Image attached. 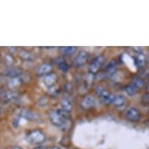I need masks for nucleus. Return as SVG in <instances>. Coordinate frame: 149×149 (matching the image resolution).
Wrapping results in <instances>:
<instances>
[{
    "instance_id": "obj_4",
    "label": "nucleus",
    "mask_w": 149,
    "mask_h": 149,
    "mask_svg": "<svg viewBox=\"0 0 149 149\" xmlns=\"http://www.w3.org/2000/svg\"><path fill=\"white\" fill-rule=\"evenodd\" d=\"M126 118L130 121L132 122H137L141 119V113L136 108L131 107L128 109L125 113Z\"/></svg>"
},
{
    "instance_id": "obj_17",
    "label": "nucleus",
    "mask_w": 149,
    "mask_h": 149,
    "mask_svg": "<svg viewBox=\"0 0 149 149\" xmlns=\"http://www.w3.org/2000/svg\"><path fill=\"white\" fill-rule=\"evenodd\" d=\"M132 84L136 88H141L144 87L145 83H144V81L143 79L137 77V78H135L134 80L133 81Z\"/></svg>"
},
{
    "instance_id": "obj_5",
    "label": "nucleus",
    "mask_w": 149,
    "mask_h": 149,
    "mask_svg": "<svg viewBox=\"0 0 149 149\" xmlns=\"http://www.w3.org/2000/svg\"><path fill=\"white\" fill-rule=\"evenodd\" d=\"M88 53L84 51H81L78 53V55L75 57L74 59V65L77 67L82 66L86 63V62L88 60Z\"/></svg>"
},
{
    "instance_id": "obj_7",
    "label": "nucleus",
    "mask_w": 149,
    "mask_h": 149,
    "mask_svg": "<svg viewBox=\"0 0 149 149\" xmlns=\"http://www.w3.org/2000/svg\"><path fill=\"white\" fill-rule=\"evenodd\" d=\"M52 70V66L49 63H42L37 69L36 73L38 76H45Z\"/></svg>"
},
{
    "instance_id": "obj_18",
    "label": "nucleus",
    "mask_w": 149,
    "mask_h": 149,
    "mask_svg": "<svg viewBox=\"0 0 149 149\" xmlns=\"http://www.w3.org/2000/svg\"><path fill=\"white\" fill-rule=\"evenodd\" d=\"M136 62L138 66H144V64L146 63V58L144 56V54H138L137 59H136Z\"/></svg>"
},
{
    "instance_id": "obj_26",
    "label": "nucleus",
    "mask_w": 149,
    "mask_h": 149,
    "mask_svg": "<svg viewBox=\"0 0 149 149\" xmlns=\"http://www.w3.org/2000/svg\"><path fill=\"white\" fill-rule=\"evenodd\" d=\"M34 149H46L45 147H42V146H39V147H37V148H34Z\"/></svg>"
},
{
    "instance_id": "obj_23",
    "label": "nucleus",
    "mask_w": 149,
    "mask_h": 149,
    "mask_svg": "<svg viewBox=\"0 0 149 149\" xmlns=\"http://www.w3.org/2000/svg\"><path fill=\"white\" fill-rule=\"evenodd\" d=\"M136 89H137V88H135L133 84L127 86L126 88H125V90H126V91H127V93L129 95H134L135 94V92H136Z\"/></svg>"
},
{
    "instance_id": "obj_22",
    "label": "nucleus",
    "mask_w": 149,
    "mask_h": 149,
    "mask_svg": "<svg viewBox=\"0 0 149 149\" xmlns=\"http://www.w3.org/2000/svg\"><path fill=\"white\" fill-rule=\"evenodd\" d=\"M116 65V62L115 60H111V61L107 64V66L105 67V70L107 73H111L113 70H114Z\"/></svg>"
},
{
    "instance_id": "obj_16",
    "label": "nucleus",
    "mask_w": 149,
    "mask_h": 149,
    "mask_svg": "<svg viewBox=\"0 0 149 149\" xmlns=\"http://www.w3.org/2000/svg\"><path fill=\"white\" fill-rule=\"evenodd\" d=\"M21 82H22L21 78H20V77H14V78H12L9 81L8 86H10V88H16V87H18V86L20 85Z\"/></svg>"
},
{
    "instance_id": "obj_2",
    "label": "nucleus",
    "mask_w": 149,
    "mask_h": 149,
    "mask_svg": "<svg viewBox=\"0 0 149 149\" xmlns=\"http://www.w3.org/2000/svg\"><path fill=\"white\" fill-rule=\"evenodd\" d=\"M49 117L51 122L57 127H63L67 121L62 117V116L59 114L58 110H51L49 113Z\"/></svg>"
},
{
    "instance_id": "obj_10",
    "label": "nucleus",
    "mask_w": 149,
    "mask_h": 149,
    "mask_svg": "<svg viewBox=\"0 0 149 149\" xmlns=\"http://www.w3.org/2000/svg\"><path fill=\"white\" fill-rule=\"evenodd\" d=\"M20 115L24 119L29 120H35L38 119V116L33 111L29 109H23L20 112Z\"/></svg>"
},
{
    "instance_id": "obj_13",
    "label": "nucleus",
    "mask_w": 149,
    "mask_h": 149,
    "mask_svg": "<svg viewBox=\"0 0 149 149\" xmlns=\"http://www.w3.org/2000/svg\"><path fill=\"white\" fill-rule=\"evenodd\" d=\"M101 99L104 103H106V104H110V103H113V101H114V98H115V95H113V94H110L108 91H105V93L103 94L102 95H101Z\"/></svg>"
},
{
    "instance_id": "obj_25",
    "label": "nucleus",
    "mask_w": 149,
    "mask_h": 149,
    "mask_svg": "<svg viewBox=\"0 0 149 149\" xmlns=\"http://www.w3.org/2000/svg\"><path fill=\"white\" fill-rule=\"evenodd\" d=\"M144 99H145V102H148L149 101V87L147 89V91L144 96Z\"/></svg>"
},
{
    "instance_id": "obj_1",
    "label": "nucleus",
    "mask_w": 149,
    "mask_h": 149,
    "mask_svg": "<svg viewBox=\"0 0 149 149\" xmlns=\"http://www.w3.org/2000/svg\"><path fill=\"white\" fill-rule=\"evenodd\" d=\"M27 141L31 144H40L45 140V136L40 130H32L27 135Z\"/></svg>"
},
{
    "instance_id": "obj_14",
    "label": "nucleus",
    "mask_w": 149,
    "mask_h": 149,
    "mask_svg": "<svg viewBox=\"0 0 149 149\" xmlns=\"http://www.w3.org/2000/svg\"><path fill=\"white\" fill-rule=\"evenodd\" d=\"M59 51L64 55H72L76 51V47L73 46H63L59 48Z\"/></svg>"
},
{
    "instance_id": "obj_20",
    "label": "nucleus",
    "mask_w": 149,
    "mask_h": 149,
    "mask_svg": "<svg viewBox=\"0 0 149 149\" xmlns=\"http://www.w3.org/2000/svg\"><path fill=\"white\" fill-rule=\"evenodd\" d=\"M20 56L24 60H31L32 59V55L31 53H29L28 52L25 51V50H22L20 51Z\"/></svg>"
},
{
    "instance_id": "obj_6",
    "label": "nucleus",
    "mask_w": 149,
    "mask_h": 149,
    "mask_svg": "<svg viewBox=\"0 0 149 149\" xmlns=\"http://www.w3.org/2000/svg\"><path fill=\"white\" fill-rule=\"evenodd\" d=\"M17 95L13 91H5L0 88V99L3 100V102H10L16 98Z\"/></svg>"
},
{
    "instance_id": "obj_28",
    "label": "nucleus",
    "mask_w": 149,
    "mask_h": 149,
    "mask_svg": "<svg viewBox=\"0 0 149 149\" xmlns=\"http://www.w3.org/2000/svg\"><path fill=\"white\" fill-rule=\"evenodd\" d=\"M50 149H60L59 148H58V147H52V148H51Z\"/></svg>"
},
{
    "instance_id": "obj_21",
    "label": "nucleus",
    "mask_w": 149,
    "mask_h": 149,
    "mask_svg": "<svg viewBox=\"0 0 149 149\" xmlns=\"http://www.w3.org/2000/svg\"><path fill=\"white\" fill-rule=\"evenodd\" d=\"M4 59H5V63L7 66H11L14 63V59L12 56V55H10V54H6L4 57Z\"/></svg>"
},
{
    "instance_id": "obj_12",
    "label": "nucleus",
    "mask_w": 149,
    "mask_h": 149,
    "mask_svg": "<svg viewBox=\"0 0 149 149\" xmlns=\"http://www.w3.org/2000/svg\"><path fill=\"white\" fill-rule=\"evenodd\" d=\"M60 106H61V109L66 111L68 113L70 112L72 110V108H73L71 101L67 98H64L62 99L61 102H60Z\"/></svg>"
},
{
    "instance_id": "obj_9",
    "label": "nucleus",
    "mask_w": 149,
    "mask_h": 149,
    "mask_svg": "<svg viewBox=\"0 0 149 149\" xmlns=\"http://www.w3.org/2000/svg\"><path fill=\"white\" fill-rule=\"evenodd\" d=\"M22 73V70L20 68H9L3 72V74L6 77H10L12 78L14 77H18L19 75H20Z\"/></svg>"
},
{
    "instance_id": "obj_8",
    "label": "nucleus",
    "mask_w": 149,
    "mask_h": 149,
    "mask_svg": "<svg viewBox=\"0 0 149 149\" xmlns=\"http://www.w3.org/2000/svg\"><path fill=\"white\" fill-rule=\"evenodd\" d=\"M56 75L53 73H49V74H47V75L44 76V77H43V82L49 88H52L54 84L56 82Z\"/></svg>"
},
{
    "instance_id": "obj_29",
    "label": "nucleus",
    "mask_w": 149,
    "mask_h": 149,
    "mask_svg": "<svg viewBox=\"0 0 149 149\" xmlns=\"http://www.w3.org/2000/svg\"><path fill=\"white\" fill-rule=\"evenodd\" d=\"M146 77H147V78H148V81H149V73H148V74H147V75H146Z\"/></svg>"
},
{
    "instance_id": "obj_11",
    "label": "nucleus",
    "mask_w": 149,
    "mask_h": 149,
    "mask_svg": "<svg viewBox=\"0 0 149 149\" xmlns=\"http://www.w3.org/2000/svg\"><path fill=\"white\" fill-rule=\"evenodd\" d=\"M94 104H95V99L91 95L85 96L81 102V106L84 109H88L91 107Z\"/></svg>"
},
{
    "instance_id": "obj_15",
    "label": "nucleus",
    "mask_w": 149,
    "mask_h": 149,
    "mask_svg": "<svg viewBox=\"0 0 149 149\" xmlns=\"http://www.w3.org/2000/svg\"><path fill=\"white\" fill-rule=\"evenodd\" d=\"M125 100H126V98H125L124 95H118L115 96V98H114V101H113V104L116 106H121L124 104Z\"/></svg>"
},
{
    "instance_id": "obj_30",
    "label": "nucleus",
    "mask_w": 149,
    "mask_h": 149,
    "mask_svg": "<svg viewBox=\"0 0 149 149\" xmlns=\"http://www.w3.org/2000/svg\"><path fill=\"white\" fill-rule=\"evenodd\" d=\"M0 113H1V111H0Z\"/></svg>"
},
{
    "instance_id": "obj_19",
    "label": "nucleus",
    "mask_w": 149,
    "mask_h": 149,
    "mask_svg": "<svg viewBox=\"0 0 149 149\" xmlns=\"http://www.w3.org/2000/svg\"><path fill=\"white\" fill-rule=\"evenodd\" d=\"M56 63L58 64V66H59V70H63V71L68 70L69 65L66 63V62L64 61L63 59L59 58V62H58V63Z\"/></svg>"
},
{
    "instance_id": "obj_27",
    "label": "nucleus",
    "mask_w": 149,
    "mask_h": 149,
    "mask_svg": "<svg viewBox=\"0 0 149 149\" xmlns=\"http://www.w3.org/2000/svg\"><path fill=\"white\" fill-rule=\"evenodd\" d=\"M12 149H22V148H20V147H14V148H13Z\"/></svg>"
},
{
    "instance_id": "obj_3",
    "label": "nucleus",
    "mask_w": 149,
    "mask_h": 149,
    "mask_svg": "<svg viewBox=\"0 0 149 149\" xmlns=\"http://www.w3.org/2000/svg\"><path fill=\"white\" fill-rule=\"evenodd\" d=\"M105 57L103 56H98L95 57V59H93L91 63L89 66V72H90V73L95 74V73H98V70H100V68L105 63Z\"/></svg>"
},
{
    "instance_id": "obj_24",
    "label": "nucleus",
    "mask_w": 149,
    "mask_h": 149,
    "mask_svg": "<svg viewBox=\"0 0 149 149\" xmlns=\"http://www.w3.org/2000/svg\"><path fill=\"white\" fill-rule=\"evenodd\" d=\"M105 90L104 89V88H102V86H98L97 88H95V92L97 95H98L99 96L102 95L103 94L105 93Z\"/></svg>"
}]
</instances>
